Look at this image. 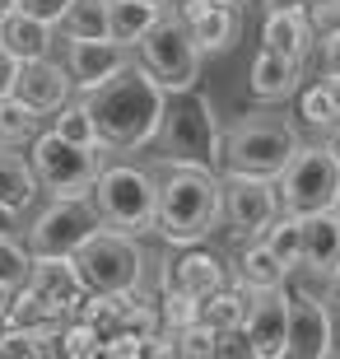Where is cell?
I'll return each mask as SVG.
<instances>
[{
  "instance_id": "obj_1",
  "label": "cell",
  "mask_w": 340,
  "mask_h": 359,
  "mask_svg": "<svg viewBox=\"0 0 340 359\" xmlns=\"http://www.w3.org/2000/svg\"><path fill=\"white\" fill-rule=\"evenodd\" d=\"M93 112V126H98V140H103L107 154H135V149H149L158 135V121H163V107H168V89L140 66H121L117 75H107L103 84H93L89 93H79Z\"/></svg>"
},
{
  "instance_id": "obj_2",
  "label": "cell",
  "mask_w": 340,
  "mask_h": 359,
  "mask_svg": "<svg viewBox=\"0 0 340 359\" xmlns=\"http://www.w3.org/2000/svg\"><path fill=\"white\" fill-rule=\"evenodd\" d=\"M149 168L158 177V224H154V233L168 248L205 243L224 224L219 173L215 168H200V163L168 159V154H154Z\"/></svg>"
},
{
  "instance_id": "obj_3",
  "label": "cell",
  "mask_w": 340,
  "mask_h": 359,
  "mask_svg": "<svg viewBox=\"0 0 340 359\" xmlns=\"http://www.w3.org/2000/svg\"><path fill=\"white\" fill-rule=\"evenodd\" d=\"M154 145L168 159L200 163V168H215V173L224 168V131H219V121H215L210 98L196 89L168 93V107H163Z\"/></svg>"
},
{
  "instance_id": "obj_4",
  "label": "cell",
  "mask_w": 340,
  "mask_h": 359,
  "mask_svg": "<svg viewBox=\"0 0 340 359\" xmlns=\"http://www.w3.org/2000/svg\"><path fill=\"white\" fill-rule=\"evenodd\" d=\"M93 201L103 210L107 229H121V233H154L158 224V177L149 163H107L93 177Z\"/></svg>"
},
{
  "instance_id": "obj_5",
  "label": "cell",
  "mask_w": 340,
  "mask_h": 359,
  "mask_svg": "<svg viewBox=\"0 0 340 359\" xmlns=\"http://www.w3.org/2000/svg\"><path fill=\"white\" fill-rule=\"evenodd\" d=\"M275 187H280V205L294 215L336 210L340 205V154L331 149V140L299 145L294 159L280 168Z\"/></svg>"
},
{
  "instance_id": "obj_6",
  "label": "cell",
  "mask_w": 340,
  "mask_h": 359,
  "mask_svg": "<svg viewBox=\"0 0 340 359\" xmlns=\"http://www.w3.org/2000/svg\"><path fill=\"white\" fill-rule=\"evenodd\" d=\"M135 61L168 93L196 89V80H200V47H196L182 14H168V10L158 14L149 24V33L135 42Z\"/></svg>"
},
{
  "instance_id": "obj_7",
  "label": "cell",
  "mask_w": 340,
  "mask_h": 359,
  "mask_svg": "<svg viewBox=\"0 0 340 359\" xmlns=\"http://www.w3.org/2000/svg\"><path fill=\"white\" fill-rule=\"evenodd\" d=\"M299 131L280 117H243L224 131V168L238 173H261V177H280L294 149H299Z\"/></svg>"
},
{
  "instance_id": "obj_8",
  "label": "cell",
  "mask_w": 340,
  "mask_h": 359,
  "mask_svg": "<svg viewBox=\"0 0 340 359\" xmlns=\"http://www.w3.org/2000/svg\"><path fill=\"white\" fill-rule=\"evenodd\" d=\"M75 266L93 294H126L144 285V248L135 233H121V229L103 224L75 252Z\"/></svg>"
},
{
  "instance_id": "obj_9",
  "label": "cell",
  "mask_w": 340,
  "mask_h": 359,
  "mask_svg": "<svg viewBox=\"0 0 340 359\" xmlns=\"http://www.w3.org/2000/svg\"><path fill=\"white\" fill-rule=\"evenodd\" d=\"M28 159H33V173L47 196H84V191H93V177L103 168L107 149L75 145L66 135H56L52 126H42L38 140L28 145Z\"/></svg>"
},
{
  "instance_id": "obj_10",
  "label": "cell",
  "mask_w": 340,
  "mask_h": 359,
  "mask_svg": "<svg viewBox=\"0 0 340 359\" xmlns=\"http://www.w3.org/2000/svg\"><path fill=\"white\" fill-rule=\"evenodd\" d=\"M98 229H103V210H98L93 191H84V196H52V205H42L33 215V224L24 229V243H28V252L75 257Z\"/></svg>"
},
{
  "instance_id": "obj_11",
  "label": "cell",
  "mask_w": 340,
  "mask_h": 359,
  "mask_svg": "<svg viewBox=\"0 0 340 359\" xmlns=\"http://www.w3.org/2000/svg\"><path fill=\"white\" fill-rule=\"evenodd\" d=\"M219 191H224V224L233 229L243 243L261 238L266 224L285 210V205H280V187H275V177H261V173L219 168Z\"/></svg>"
},
{
  "instance_id": "obj_12",
  "label": "cell",
  "mask_w": 340,
  "mask_h": 359,
  "mask_svg": "<svg viewBox=\"0 0 340 359\" xmlns=\"http://www.w3.org/2000/svg\"><path fill=\"white\" fill-rule=\"evenodd\" d=\"M336 266H340V205H336V210L303 215V262L289 271V276L303 280L299 290L327 299Z\"/></svg>"
},
{
  "instance_id": "obj_13",
  "label": "cell",
  "mask_w": 340,
  "mask_h": 359,
  "mask_svg": "<svg viewBox=\"0 0 340 359\" xmlns=\"http://www.w3.org/2000/svg\"><path fill=\"white\" fill-rule=\"evenodd\" d=\"M229 280V262L219 252H210L205 243H186L172 248V257L158 262V294L163 290H182L191 299H210Z\"/></svg>"
},
{
  "instance_id": "obj_14",
  "label": "cell",
  "mask_w": 340,
  "mask_h": 359,
  "mask_svg": "<svg viewBox=\"0 0 340 359\" xmlns=\"http://www.w3.org/2000/svg\"><path fill=\"white\" fill-rule=\"evenodd\" d=\"M24 285L38 294L52 313H61V318H75L79 304L89 299V285H84V276H79L75 257H61V252H33Z\"/></svg>"
},
{
  "instance_id": "obj_15",
  "label": "cell",
  "mask_w": 340,
  "mask_h": 359,
  "mask_svg": "<svg viewBox=\"0 0 340 359\" xmlns=\"http://www.w3.org/2000/svg\"><path fill=\"white\" fill-rule=\"evenodd\" d=\"M294 359H331V313L322 294L289 290V346Z\"/></svg>"
},
{
  "instance_id": "obj_16",
  "label": "cell",
  "mask_w": 340,
  "mask_h": 359,
  "mask_svg": "<svg viewBox=\"0 0 340 359\" xmlns=\"http://www.w3.org/2000/svg\"><path fill=\"white\" fill-rule=\"evenodd\" d=\"M177 14L186 19L200 56L233 52L238 47V33H243V14H238V5H229V0H177Z\"/></svg>"
},
{
  "instance_id": "obj_17",
  "label": "cell",
  "mask_w": 340,
  "mask_h": 359,
  "mask_svg": "<svg viewBox=\"0 0 340 359\" xmlns=\"http://www.w3.org/2000/svg\"><path fill=\"white\" fill-rule=\"evenodd\" d=\"M247 336L257 346V359H285L289 346V285L280 290H257L247 308Z\"/></svg>"
},
{
  "instance_id": "obj_18",
  "label": "cell",
  "mask_w": 340,
  "mask_h": 359,
  "mask_svg": "<svg viewBox=\"0 0 340 359\" xmlns=\"http://www.w3.org/2000/svg\"><path fill=\"white\" fill-rule=\"evenodd\" d=\"M14 93H19L28 107H38L42 117H52V112H61V107L75 98V80H70V66H61L52 56H38V61H24V66H19Z\"/></svg>"
},
{
  "instance_id": "obj_19",
  "label": "cell",
  "mask_w": 340,
  "mask_h": 359,
  "mask_svg": "<svg viewBox=\"0 0 340 359\" xmlns=\"http://www.w3.org/2000/svg\"><path fill=\"white\" fill-rule=\"evenodd\" d=\"M66 47H70L66 66H70V80H75V93H89L93 84H103L121 66H131V47H121L112 38H75Z\"/></svg>"
},
{
  "instance_id": "obj_20",
  "label": "cell",
  "mask_w": 340,
  "mask_h": 359,
  "mask_svg": "<svg viewBox=\"0 0 340 359\" xmlns=\"http://www.w3.org/2000/svg\"><path fill=\"white\" fill-rule=\"evenodd\" d=\"M247 89H252L257 103H289V98H299V89H303V61L261 47V52L252 56Z\"/></svg>"
},
{
  "instance_id": "obj_21",
  "label": "cell",
  "mask_w": 340,
  "mask_h": 359,
  "mask_svg": "<svg viewBox=\"0 0 340 359\" xmlns=\"http://www.w3.org/2000/svg\"><path fill=\"white\" fill-rule=\"evenodd\" d=\"M261 47L280 56H294V61H308L317 47V33L308 24L303 10H266V24H261Z\"/></svg>"
},
{
  "instance_id": "obj_22",
  "label": "cell",
  "mask_w": 340,
  "mask_h": 359,
  "mask_svg": "<svg viewBox=\"0 0 340 359\" xmlns=\"http://www.w3.org/2000/svg\"><path fill=\"white\" fill-rule=\"evenodd\" d=\"M56 24H47V19H33L28 10H14L0 19V42L10 47L19 61H38V56H52L56 47Z\"/></svg>"
},
{
  "instance_id": "obj_23",
  "label": "cell",
  "mask_w": 340,
  "mask_h": 359,
  "mask_svg": "<svg viewBox=\"0 0 340 359\" xmlns=\"http://www.w3.org/2000/svg\"><path fill=\"white\" fill-rule=\"evenodd\" d=\"M42 182L33 173V159L19 154V145H0V201L14 215H28V205L38 201Z\"/></svg>"
},
{
  "instance_id": "obj_24",
  "label": "cell",
  "mask_w": 340,
  "mask_h": 359,
  "mask_svg": "<svg viewBox=\"0 0 340 359\" xmlns=\"http://www.w3.org/2000/svg\"><path fill=\"white\" fill-rule=\"evenodd\" d=\"M233 280H243L252 294L257 290H280V285H289V266L266 248V238H247L233 257Z\"/></svg>"
},
{
  "instance_id": "obj_25",
  "label": "cell",
  "mask_w": 340,
  "mask_h": 359,
  "mask_svg": "<svg viewBox=\"0 0 340 359\" xmlns=\"http://www.w3.org/2000/svg\"><path fill=\"white\" fill-rule=\"evenodd\" d=\"M168 5H154V0H107V38L135 52V42L149 33V24Z\"/></svg>"
},
{
  "instance_id": "obj_26",
  "label": "cell",
  "mask_w": 340,
  "mask_h": 359,
  "mask_svg": "<svg viewBox=\"0 0 340 359\" xmlns=\"http://www.w3.org/2000/svg\"><path fill=\"white\" fill-rule=\"evenodd\" d=\"M247 308H252V290L243 280H224L210 299H200V318H205L215 332H233V327L247 322Z\"/></svg>"
},
{
  "instance_id": "obj_27",
  "label": "cell",
  "mask_w": 340,
  "mask_h": 359,
  "mask_svg": "<svg viewBox=\"0 0 340 359\" xmlns=\"http://www.w3.org/2000/svg\"><path fill=\"white\" fill-rule=\"evenodd\" d=\"M42 131V112L28 107L19 93H0V145H33Z\"/></svg>"
},
{
  "instance_id": "obj_28",
  "label": "cell",
  "mask_w": 340,
  "mask_h": 359,
  "mask_svg": "<svg viewBox=\"0 0 340 359\" xmlns=\"http://www.w3.org/2000/svg\"><path fill=\"white\" fill-rule=\"evenodd\" d=\"M56 33L66 42L75 38H107V0H70V10L61 14Z\"/></svg>"
},
{
  "instance_id": "obj_29",
  "label": "cell",
  "mask_w": 340,
  "mask_h": 359,
  "mask_svg": "<svg viewBox=\"0 0 340 359\" xmlns=\"http://www.w3.org/2000/svg\"><path fill=\"white\" fill-rule=\"evenodd\" d=\"M266 248H271L275 257H280V262H285L289 271L299 266L303 262V215H294V210H280L271 219V224H266Z\"/></svg>"
},
{
  "instance_id": "obj_30",
  "label": "cell",
  "mask_w": 340,
  "mask_h": 359,
  "mask_svg": "<svg viewBox=\"0 0 340 359\" xmlns=\"http://www.w3.org/2000/svg\"><path fill=\"white\" fill-rule=\"evenodd\" d=\"M299 121H303V131H313V135H336L340 121H336V107H331V93L322 80L299 89Z\"/></svg>"
},
{
  "instance_id": "obj_31",
  "label": "cell",
  "mask_w": 340,
  "mask_h": 359,
  "mask_svg": "<svg viewBox=\"0 0 340 359\" xmlns=\"http://www.w3.org/2000/svg\"><path fill=\"white\" fill-rule=\"evenodd\" d=\"M52 131L56 135H66V140H75V145H93V149H103V140H98V126H93V112L84 98H70L61 112H52Z\"/></svg>"
},
{
  "instance_id": "obj_32",
  "label": "cell",
  "mask_w": 340,
  "mask_h": 359,
  "mask_svg": "<svg viewBox=\"0 0 340 359\" xmlns=\"http://www.w3.org/2000/svg\"><path fill=\"white\" fill-rule=\"evenodd\" d=\"M98 350H103V332L93 327L89 318H66V327L56 332V355L66 359H98Z\"/></svg>"
},
{
  "instance_id": "obj_33",
  "label": "cell",
  "mask_w": 340,
  "mask_h": 359,
  "mask_svg": "<svg viewBox=\"0 0 340 359\" xmlns=\"http://www.w3.org/2000/svg\"><path fill=\"white\" fill-rule=\"evenodd\" d=\"M52 346V336L33 332V327H14V322H0V359H42Z\"/></svg>"
},
{
  "instance_id": "obj_34",
  "label": "cell",
  "mask_w": 340,
  "mask_h": 359,
  "mask_svg": "<svg viewBox=\"0 0 340 359\" xmlns=\"http://www.w3.org/2000/svg\"><path fill=\"white\" fill-rule=\"evenodd\" d=\"M191 322H200V299H191V294H182V290L158 294V327H163V332H182Z\"/></svg>"
},
{
  "instance_id": "obj_35",
  "label": "cell",
  "mask_w": 340,
  "mask_h": 359,
  "mask_svg": "<svg viewBox=\"0 0 340 359\" xmlns=\"http://www.w3.org/2000/svg\"><path fill=\"white\" fill-rule=\"evenodd\" d=\"M172 346H177V355H182V359H215L219 332L200 318V322H191V327H182V332H172Z\"/></svg>"
},
{
  "instance_id": "obj_36",
  "label": "cell",
  "mask_w": 340,
  "mask_h": 359,
  "mask_svg": "<svg viewBox=\"0 0 340 359\" xmlns=\"http://www.w3.org/2000/svg\"><path fill=\"white\" fill-rule=\"evenodd\" d=\"M28 262H33L28 243L14 238V233H0V280H5V285H24Z\"/></svg>"
},
{
  "instance_id": "obj_37",
  "label": "cell",
  "mask_w": 340,
  "mask_h": 359,
  "mask_svg": "<svg viewBox=\"0 0 340 359\" xmlns=\"http://www.w3.org/2000/svg\"><path fill=\"white\" fill-rule=\"evenodd\" d=\"M144 346H149V336H140V332H112V336H103L98 359H144Z\"/></svg>"
},
{
  "instance_id": "obj_38",
  "label": "cell",
  "mask_w": 340,
  "mask_h": 359,
  "mask_svg": "<svg viewBox=\"0 0 340 359\" xmlns=\"http://www.w3.org/2000/svg\"><path fill=\"white\" fill-rule=\"evenodd\" d=\"M303 14H308V24H313L317 42L331 38V33H340V0H308V5H303Z\"/></svg>"
},
{
  "instance_id": "obj_39",
  "label": "cell",
  "mask_w": 340,
  "mask_h": 359,
  "mask_svg": "<svg viewBox=\"0 0 340 359\" xmlns=\"http://www.w3.org/2000/svg\"><path fill=\"white\" fill-rule=\"evenodd\" d=\"M215 359H257V346H252L247 327L219 332V346H215Z\"/></svg>"
},
{
  "instance_id": "obj_40",
  "label": "cell",
  "mask_w": 340,
  "mask_h": 359,
  "mask_svg": "<svg viewBox=\"0 0 340 359\" xmlns=\"http://www.w3.org/2000/svg\"><path fill=\"white\" fill-rule=\"evenodd\" d=\"M19 10H28L33 19H47V24H61V14L70 10V0H24Z\"/></svg>"
},
{
  "instance_id": "obj_41",
  "label": "cell",
  "mask_w": 340,
  "mask_h": 359,
  "mask_svg": "<svg viewBox=\"0 0 340 359\" xmlns=\"http://www.w3.org/2000/svg\"><path fill=\"white\" fill-rule=\"evenodd\" d=\"M19 66H24V61H19V56H14L10 47L0 42V93H14V80H19Z\"/></svg>"
},
{
  "instance_id": "obj_42",
  "label": "cell",
  "mask_w": 340,
  "mask_h": 359,
  "mask_svg": "<svg viewBox=\"0 0 340 359\" xmlns=\"http://www.w3.org/2000/svg\"><path fill=\"white\" fill-rule=\"evenodd\" d=\"M317 47H322V75H340V33L322 38Z\"/></svg>"
},
{
  "instance_id": "obj_43",
  "label": "cell",
  "mask_w": 340,
  "mask_h": 359,
  "mask_svg": "<svg viewBox=\"0 0 340 359\" xmlns=\"http://www.w3.org/2000/svg\"><path fill=\"white\" fill-rule=\"evenodd\" d=\"M327 313H331V355L340 359V299H327Z\"/></svg>"
},
{
  "instance_id": "obj_44",
  "label": "cell",
  "mask_w": 340,
  "mask_h": 359,
  "mask_svg": "<svg viewBox=\"0 0 340 359\" xmlns=\"http://www.w3.org/2000/svg\"><path fill=\"white\" fill-rule=\"evenodd\" d=\"M322 84H327L331 107H336V121H340V75H322ZM336 131H340V126H336Z\"/></svg>"
},
{
  "instance_id": "obj_45",
  "label": "cell",
  "mask_w": 340,
  "mask_h": 359,
  "mask_svg": "<svg viewBox=\"0 0 340 359\" xmlns=\"http://www.w3.org/2000/svg\"><path fill=\"white\" fill-rule=\"evenodd\" d=\"M19 219H24V215H14L10 205L0 201V233H14V229H19Z\"/></svg>"
},
{
  "instance_id": "obj_46",
  "label": "cell",
  "mask_w": 340,
  "mask_h": 359,
  "mask_svg": "<svg viewBox=\"0 0 340 359\" xmlns=\"http://www.w3.org/2000/svg\"><path fill=\"white\" fill-rule=\"evenodd\" d=\"M14 290H19V285H5V280H0V322H5V313H10V304H14Z\"/></svg>"
},
{
  "instance_id": "obj_47",
  "label": "cell",
  "mask_w": 340,
  "mask_h": 359,
  "mask_svg": "<svg viewBox=\"0 0 340 359\" xmlns=\"http://www.w3.org/2000/svg\"><path fill=\"white\" fill-rule=\"evenodd\" d=\"M266 10H303V5H308V0H261Z\"/></svg>"
},
{
  "instance_id": "obj_48",
  "label": "cell",
  "mask_w": 340,
  "mask_h": 359,
  "mask_svg": "<svg viewBox=\"0 0 340 359\" xmlns=\"http://www.w3.org/2000/svg\"><path fill=\"white\" fill-rule=\"evenodd\" d=\"M19 5H24V0H0V19H5V14H14Z\"/></svg>"
},
{
  "instance_id": "obj_49",
  "label": "cell",
  "mask_w": 340,
  "mask_h": 359,
  "mask_svg": "<svg viewBox=\"0 0 340 359\" xmlns=\"http://www.w3.org/2000/svg\"><path fill=\"white\" fill-rule=\"evenodd\" d=\"M327 299H340V266H336V276H331V290H327Z\"/></svg>"
},
{
  "instance_id": "obj_50",
  "label": "cell",
  "mask_w": 340,
  "mask_h": 359,
  "mask_svg": "<svg viewBox=\"0 0 340 359\" xmlns=\"http://www.w3.org/2000/svg\"><path fill=\"white\" fill-rule=\"evenodd\" d=\"M331 149H336V154H340V131H336V135H331Z\"/></svg>"
},
{
  "instance_id": "obj_51",
  "label": "cell",
  "mask_w": 340,
  "mask_h": 359,
  "mask_svg": "<svg viewBox=\"0 0 340 359\" xmlns=\"http://www.w3.org/2000/svg\"><path fill=\"white\" fill-rule=\"evenodd\" d=\"M154 5H172V0H154Z\"/></svg>"
}]
</instances>
